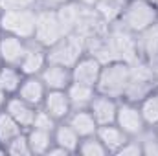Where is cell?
<instances>
[{
    "instance_id": "34",
    "label": "cell",
    "mask_w": 158,
    "mask_h": 156,
    "mask_svg": "<svg viewBox=\"0 0 158 156\" xmlns=\"http://www.w3.org/2000/svg\"><path fill=\"white\" fill-rule=\"evenodd\" d=\"M7 97H9V96H7V94H6V90L0 86V110L4 109V105H6V101H7Z\"/></svg>"
},
{
    "instance_id": "4",
    "label": "cell",
    "mask_w": 158,
    "mask_h": 156,
    "mask_svg": "<svg viewBox=\"0 0 158 156\" xmlns=\"http://www.w3.org/2000/svg\"><path fill=\"white\" fill-rule=\"evenodd\" d=\"M85 53H86V40L77 33H68L48 48V61L72 68L79 61V57Z\"/></svg>"
},
{
    "instance_id": "5",
    "label": "cell",
    "mask_w": 158,
    "mask_h": 156,
    "mask_svg": "<svg viewBox=\"0 0 158 156\" xmlns=\"http://www.w3.org/2000/svg\"><path fill=\"white\" fill-rule=\"evenodd\" d=\"M66 33L61 26V20L57 17V9L52 7H37V22H35V35L33 40L40 46L50 48L59 39H63Z\"/></svg>"
},
{
    "instance_id": "28",
    "label": "cell",
    "mask_w": 158,
    "mask_h": 156,
    "mask_svg": "<svg viewBox=\"0 0 158 156\" xmlns=\"http://www.w3.org/2000/svg\"><path fill=\"white\" fill-rule=\"evenodd\" d=\"M142 143L143 156H158V134L153 127H147L140 136H136Z\"/></svg>"
},
{
    "instance_id": "12",
    "label": "cell",
    "mask_w": 158,
    "mask_h": 156,
    "mask_svg": "<svg viewBox=\"0 0 158 156\" xmlns=\"http://www.w3.org/2000/svg\"><path fill=\"white\" fill-rule=\"evenodd\" d=\"M4 110L13 117L24 130H28V129L33 125L37 107L30 105L28 101H24L22 97H19V96L15 94V96H9V97H7V101H6V105H4Z\"/></svg>"
},
{
    "instance_id": "39",
    "label": "cell",
    "mask_w": 158,
    "mask_h": 156,
    "mask_svg": "<svg viewBox=\"0 0 158 156\" xmlns=\"http://www.w3.org/2000/svg\"><path fill=\"white\" fill-rule=\"evenodd\" d=\"M0 13H2V6H0Z\"/></svg>"
},
{
    "instance_id": "11",
    "label": "cell",
    "mask_w": 158,
    "mask_h": 156,
    "mask_svg": "<svg viewBox=\"0 0 158 156\" xmlns=\"http://www.w3.org/2000/svg\"><path fill=\"white\" fill-rule=\"evenodd\" d=\"M40 107L55 121H66V117L70 116V112L74 110L66 90H48V94H46V97H44Z\"/></svg>"
},
{
    "instance_id": "14",
    "label": "cell",
    "mask_w": 158,
    "mask_h": 156,
    "mask_svg": "<svg viewBox=\"0 0 158 156\" xmlns=\"http://www.w3.org/2000/svg\"><path fill=\"white\" fill-rule=\"evenodd\" d=\"M136 46H138L140 61L151 66L158 64V24L149 28L147 31L136 35Z\"/></svg>"
},
{
    "instance_id": "3",
    "label": "cell",
    "mask_w": 158,
    "mask_h": 156,
    "mask_svg": "<svg viewBox=\"0 0 158 156\" xmlns=\"http://www.w3.org/2000/svg\"><path fill=\"white\" fill-rule=\"evenodd\" d=\"M37 22V7H19V9H2L0 28L7 35H15L24 40H33Z\"/></svg>"
},
{
    "instance_id": "25",
    "label": "cell",
    "mask_w": 158,
    "mask_h": 156,
    "mask_svg": "<svg viewBox=\"0 0 158 156\" xmlns=\"http://www.w3.org/2000/svg\"><path fill=\"white\" fill-rule=\"evenodd\" d=\"M24 129L9 116L4 109L0 110V143H7L9 140H13L17 134H20Z\"/></svg>"
},
{
    "instance_id": "15",
    "label": "cell",
    "mask_w": 158,
    "mask_h": 156,
    "mask_svg": "<svg viewBox=\"0 0 158 156\" xmlns=\"http://www.w3.org/2000/svg\"><path fill=\"white\" fill-rule=\"evenodd\" d=\"M46 94H48V88L39 76H24L19 90H17L19 97H22L24 101H28L30 105H33L37 109L42 105Z\"/></svg>"
},
{
    "instance_id": "23",
    "label": "cell",
    "mask_w": 158,
    "mask_h": 156,
    "mask_svg": "<svg viewBox=\"0 0 158 156\" xmlns=\"http://www.w3.org/2000/svg\"><path fill=\"white\" fill-rule=\"evenodd\" d=\"M22 79H24V74L20 72L19 66L2 64V68H0V86L6 90L7 96H15L17 94Z\"/></svg>"
},
{
    "instance_id": "9",
    "label": "cell",
    "mask_w": 158,
    "mask_h": 156,
    "mask_svg": "<svg viewBox=\"0 0 158 156\" xmlns=\"http://www.w3.org/2000/svg\"><path fill=\"white\" fill-rule=\"evenodd\" d=\"M46 64H48V48L40 46L35 40H30L24 57L19 64L20 72L24 76H39Z\"/></svg>"
},
{
    "instance_id": "17",
    "label": "cell",
    "mask_w": 158,
    "mask_h": 156,
    "mask_svg": "<svg viewBox=\"0 0 158 156\" xmlns=\"http://www.w3.org/2000/svg\"><path fill=\"white\" fill-rule=\"evenodd\" d=\"M96 136L101 140V143L105 145V149L109 151V154H116L119 149L123 147V143L129 140V136L119 129L116 123H109V125H99Z\"/></svg>"
},
{
    "instance_id": "24",
    "label": "cell",
    "mask_w": 158,
    "mask_h": 156,
    "mask_svg": "<svg viewBox=\"0 0 158 156\" xmlns=\"http://www.w3.org/2000/svg\"><path fill=\"white\" fill-rule=\"evenodd\" d=\"M140 112L143 116V121L147 127H156L158 125V88L151 90L145 97L138 101Z\"/></svg>"
},
{
    "instance_id": "35",
    "label": "cell",
    "mask_w": 158,
    "mask_h": 156,
    "mask_svg": "<svg viewBox=\"0 0 158 156\" xmlns=\"http://www.w3.org/2000/svg\"><path fill=\"white\" fill-rule=\"evenodd\" d=\"M72 2H76V4H79V6H83V7H92L96 0H72Z\"/></svg>"
},
{
    "instance_id": "8",
    "label": "cell",
    "mask_w": 158,
    "mask_h": 156,
    "mask_svg": "<svg viewBox=\"0 0 158 156\" xmlns=\"http://www.w3.org/2000/svg\"><path fill=\"white\" fill-rule=\"evenodd\" d=\"M118 107H119V99L96 92V96L92 97L88 110L92 112L94 119L98 121V125H109L116 121V114H118Z\"/></svg>"
},
{
    "instance_id": "32",
    "label": "cell",
    "mask_w": 158,
    "mask_h": 156,
    "mask_svg": "<svg viewBox=\"0 0 158 156\" xmlns=\"http://www.w3.org/2000/svg\"><path fill=\"white\" fill-rule=\"evenodd\" d=\"M66 2H70V0H39V7H52V9H57V7L64 6Z\"/></svg>"
},
{
    "instance_id": "31",
    "label": "cell",
    "mask_w": 158,
    "mask_h": 156,
    "mask_svg": "<svg viewBox=\"0 0 158 156\" xmlns=\"http://www.w3.org/2000/svg\"><path fill=\"white\" fill-rule=\"evenodd\" d=\"M2 9H19V7H39V0H0Z\"/></svg>"
},
{
    "instance_id": "20",
    "label": "cell",
    "mask_w": 158,
    "mask_h": 156,
    "mask_svg": "<svg viewBox=\"0 0 158 156\" xmlns=\"http://www.w3.org/2000/svg\"><path fill=\"white\" fill-rule=\"evenodd\" d=\"M96 88L88 86V84H81V83H70V86L66 88L68 99L72 103V109H88L92 97L96 96Z\"/></svg>"
},
{
    "instance_id": "29",
    "label": "cell",
    "mask_w": 158,
    "mask_h": 156,
    "mask_svg": "<svg viewBox=\"0 0 158 156\" xmlns=\"http://www.w3.org/2000/svg\"><path fill=\"white\" fill-rule=\"evenodd\" d=\"M57 123H59V121H55L42 107H39L37 112H35V119H33V125H31V127H37V129H42V130L53 132V129H55Z\"/></svg>"
},
{
    "instance_id": "16",
    "label": "cell",
    "mask_w": 158,
    "mask_h": 156,
    "mask_svg": "<svg viewBox=\"0 0 158 156\" xmlns=\"http://www.w3.org/2000/svg\"><path fill=\"white\" fill-rule=\"evenodd\" d=\"M66 123L77 132L81 138H86V136H92L98 132V121L94 119L92 112L88 109H74L70 112V116L66 117Z\"/></svg>"
},
{
    "instance_id": "33",
    "label": "cell",
    "mask_w": 158,
    "mask_h": 156,
    "mask_svg": "<svg viewBox=\"0 0 158 156\" xmlns=\"http://www.w3.org/2000/svg\"><path fill=\"white\" fill-rule=\"evenodd\" d=\"M57 154H61V156H66L68 153L63 149V147H59V145H55V143H52V147L48 149V153H46V156H57Z\"/></svg>"
},
{
    "instance_id": "30",
    "label": "cell",
    "mask_w": 158,
    "mask_h": 156,
    "mask_svg": "<svg viewBox=\"0 0 158 156\" xmlns=\"http://www.w3.org/2000/svg\"><path fill=\"white\" fill-rule=\"evenodd\" d=\"M116 154H119V156H143L140 140L138 138H129Z\"/></svg>"
},
{
    "instance_id": "19",
    "label": "cell",
    "mask_w": 158,
    "mask_h": 156,
    "mask_svg": "<svg viewBox=\"0 0 158 156\" xmlns=\"http://www.w3.org/2000/svg\"><path fill=\"white\" fill-rule=\"evenodd\" d=\"M83 11H85V7L76 4V2H72V0L66 2L64 6L57 7V17L61 20V26H63V30H64L66 35L68 33H74L77 30L79 22L83 18Z\"/></svg>"
},
{
    "instance_id": "37",
    "label": "cell",
    "mask_w": 158,
    "mask_h": 156,
    "mask_svg": "<svg viewBox=\"0 0 158 156\" xmlns=\"http://www.w3.org/2000/svg\"><path fill=\"white\" fill-rule=\"evenodd\" d=\"M153 129H155V132L158 134V125H156V127H153Z\"/></svg>"
},
{
    "instance_id": "1",
    "label": "cell",
    "mask_w": 158,
    "mask_h": 156,
    "mask_svg": "<svg viewBox=\"0 0 158 156\" xmlns=\"http://www.w3.org/2000/svg\"><path fill=\"white\" fill-rule=\"evenodd\" d=\"M116 24L132 35H140L158 24V11L147 0H127Z\"/></svg>"
},
{
    "instance_id": "7",
    "label": "cell",
    "mask_w": 158,
    "mask_h": 156,
    "mask_svg": "<svg viewBox=\"0 0 158 156\" xmlns=\"http://www.w3.org/2000/svg\"><path fill=\"white\" fill-rule=\"evenodd\" d=\"M101 68H103V63L96 55L86 51L85 55L79 57V61L72 66V81L96 88L98 81H99V76H101Z\"/></svg>"
},
{
    "instance_id": "6",
    "label": "cell",
    "mask_w": 158,
    "mask_h": 156,
    "mask_svg": "<svg viewBox=\"0 0 158 156\" xmlns=\"http://www.w3.org/2000/svg\"><path fill=\"white\" fill-rule=\"evenodd\" d=\"M114 123L129 138H136L147 129L138 103H132V101H127V99H119L118 114H116V121Z\"/></svg>"
},
{
    "instance_id": "27",
    "label": "cell",
    "mask_w": 158,
    "mask_h": 156,
    "mask_svg": "<svg viewBox=\"0 0 158 156\" xmlns=\"http://www.w3.org/2000/svg\"><path fill=\"white\" fill-rule=\"evenodd\" d=\"M6 149H7V154H11V156H30L31 154L26 130H22V132L17 134L13 140H9V142L6 143Z\"/></svg>"
},
{
    "instance_id": "18",
    "label": "cell",
    "mask_w": 158,
    "mask_h": 156,
    "mask_svg": "<svg viewBox=\"0 0 158 156\" xmlns=\"http://www.w3.org/2000/svg\"><path fill=\"white\" fill-rule=\"evenodd\" d=\"M52 136H53V143H55V145H59V147H63L68 154L77 153L81 136H79L77 132H76V130L66 123V121H59V123L55 125V129H53Z\"/></svg>"
},
{
    "instance_id": "36",
    "label": "cell",
    "mask_w": 158,
    "mask_h": 156,
    "mask_svg": "<svg viewBox=\"0 0 158 156\" xmlns=\"http://www.w3.org/2000/svg\"><path fill=\"white\" fill-rule=\"evenodd\" d=\"M147 2H149V4H151V6H153V7L158 11V0H147Z\"/></svg>"
},
{
    "instance_id": "21",
    "label": "cell",
    "mask_w": 158,
    "mask_h": 156,
    "mask_svg": "<svg viewBox=\"0 0 158 156\" xmlns=\"http://www.w3.org/2000/svg\"><path fill=\"white\" fill-rule=\"evenodd\" d=\"M28 134V143H30V149H31V154H42L46 156L48 149L52 147L53 143V136L50 130H42L37 127H30L26 130Z\"/></svg>"
},
{
    "instance_id": "2",
    "label": "cell",
    "mask_w": 158,
    "mask_h": 156,
    "mask_svg": "<svg viewBox=\"0 0 158 156\" xmlns=\"http://www.w3.org/2000/svg\"><path fill=\"white\" fill-rule=\"evenodd\" d=\"M132 77V63L127 61H109L103 63L101 76L98 81L96 90L112 97L121 99L129 88V83Z\"/></svg>"
},
{
    "instance_id": "10",
    "label": "cell",
    "mask_w": 158,
    "mask_h": 156,
    "mask_svg": "<svg viewBox=\"0 0 158 156\" xmlns=\"http://www.w3.org/2000/svg\"><path fill=\"white\" fill-rule=\"evenodd\" d=\"M39 77L42 79L48 90H66L72 83V68L48 61V64L42 68Z\"/></svg>"
},
{
    "instance_id": "40",
    "label": "cell",
    "mask_w": 158,
    "mask_h": 156,
    "mask_svg": "<svg viewBox=\"0 0 158 156\" xmlns=\"http://www.w3.org/2000/svg\"><path fill=\"white\" fill-rule=\"evenodd\" d=\"M0 68H2V63H0Z\"/></svg>"
},
{
    "instance_id": "22",
    "label": "cell",
    "mask_w": 158,
    "mask_h": 156,
    "mask_svg": "<svg viewBox=\"0 0 158 156\" xmlns=\"http://www.w3.org/2000/svg\"><path fill=\"white\" fill-rule=\"evenodd\" d=\"M127 0H96L92 9L107 22V24H116L121 15V9L125 6Z\"/></svg>"
},
{
    "instance_id": "13",
    "label": "cell",
    "mask_w": 158,
    "mask_h": 156,
    "mask_svg": "<svg viewBox=\"0 0 158 156\" xmlns=\"http://www.w3.org/2000/svg\"><path fill=\"white\" fill-rule=\"evenodd\" d=\"M28 42L30 40H24L20 37L4 33L2 39H0V63L2 64H11V66H19L22 57H24V51L28 48Z\"/></svg>"
},
{
    "instance_id": "38",
    "label": "cell",
    "mask_w": 158,
    "mask_h": 156,
    "mask_svg": "<svg viewBox=\"0 0 158 156\" xmlns=\"http://www.w3.org/2000/svg\"><path fill=\"white\" fill-rule=\"evenodd\" d=\"M2 35H4V31H2V28H0V39H2Z\"/></svg>"
},
{
    "instance_id": "26",
    "label": "cell",
    "mask_w": 158,
    "mask_h": 156,
    "mask_svg": "<svg viewBox=\"0 0 158 156\" xmlns=\"http://www.w3.org/2000/svg\"><path fill=\"white\" fill-rule=\"evenodd\" d=\"M77 154L83 156H107L109 151L105 149V145L101 143V140L92 134V136H86V138H81L77 147Z\"/></svg>"
}]
</instances>
